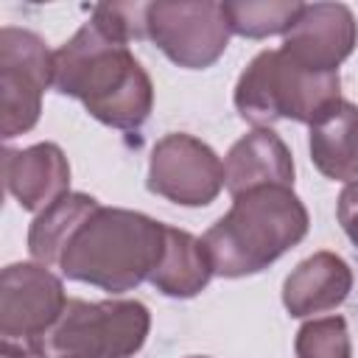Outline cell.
<instances>
[{"label":"cell","mask_w":358,"mask_h":358,"mask_svg":"<svg viewBox=\"0 0 358 358\" xmlns=\"http://www.w3.org/2000/svg\"><path fill=\"white\" fill-rule=\"evenodd\" d=\"M308 210L294 187L266 185L232 199L201 238L218 277H249L268 268L308 235Z\"/></svg>","instance_id":"7a4b0ae2"},{"label":"cell","mask_w":358,"mask_h":358,"mask_svg":"<svg viewBox=\"0 0 358 358\" xmlns=\"http://www.w3.org/2000/svg\"><path fill=\"white\" fill-rule=\"evenodd\" d=\"M213 274L215 271H213V263H210L204 243L185 229L168 227L162 260L154 268V274L148 277V282L165 296L190 299L207 288Z\"/></svg>","instance_id":"9a60e30c"},{"label":"cell","mask_w":358,"mask_h":358,"mask_svg":"<svg viewBox=\"0 0 358 358\" xmlns=\"http://www.w3.org/2000/svg\"><path fill=\"white\" fill-rule=\"evenodd\" d=\"M98 207L101 204L87 193H67L45 207L28 229V252L34 255V260H39L42 266H59L64 246Z\"/></svg>","instance_id":"2e32d148"},{"label":"cell","mask_w":358,"mask_h":358,"mask_svg":"<svg viewBox=\"0 0 358 358\" xmlns=\"http://www.w3.org/2000/svg\"><path fill=\"white\" fill-rule=\"evenodd\" d=\"M145 185L173 204L204 207L224 187V162L199 137L171 131L151 148Z\"/></svg>","instance_id":"ba28073f"},{"label":"cell","mask_w":358,"mask_h":358,"mask_svg":"<svg viewBox=\"0 0 358 358\" xmlns=\"http://www.w3.org/2000/svg\"><path fill=\"white\" fill-rule=\"evenodd\" d=\"M92 22L123 45L145 39V3H101L92 8Z\"/></svg>","instance_id":"d6986e66"},{"label":"cell","mask_w":358,"mask_h":358,"mask_svg":"<svg viewBox=\"0 0 358 358\" xmlns=\"http://www.w3.org/2000/svg\"><path fill=\"white\" fill-rule=\"evenodd\" d=\"M310 159L333 182L358 179V106L338 101L310 126Z\"/></svg>","instance_id":"5bb4252c"},{"label":"cell","mask_w":358,"mask_h":358,"mask_svg":"<svg viewBox=\"0 0 358 358\" xmlns=\"http://www.w3.org/2000/svg\"><path fill=\"white\" fill-rule=\"evenodd\" d=\"M338 101V73L305 70L282 48L260 50L235 84V109L257 129H268L274 120H296L313 126Z\"/></svg>","instance_id":"277c9868"},{"label":"cell","mask_w":358,"mask_h":358,"mask_svg":"<svg viewBox=\"0 0 358 358\" xmlns=\"http://www.w3.org/2000/svg\"><path fill=\"white\" fill-rule=\"evenodd\" d=\"M224 185L232 199L266 185L294 187V159L282 137L266 126L243 134L224 159Z\"/></svg>","instance_id":"7c38bea8"},{"label":"cell","mask_w":358,"mask_h":358,"mask_svg":"<svg viewBox=\"0 0 358 358\" xmlns=\"http://www.w3.org/2000/svg\"><path fill=\"white\" fill-rule=\"evenodd\" d=\"M53 87L78 98L95 120L123 131L140 129L154 106V84L143 64L95 22H84L53 50Z\"/></svg>","instance_id":"6da1fadb"},{"label":"cell","mask_w":358,"mask_h":358,"mask_svg":"<svg viewBox=\"0 0 358 358\" xmlns=\"http://www.w3.org/2000/svg\"><path fill=\"white\" fill-rule=\"evenodd\" d=\"M3 182L22 210L42 213L70 193V165L56 143H36L20 151L6 148Z\"/></svg>","instance_id":"8fae6325"},{"label":"cell","mask_w":358,"mask_h":358,"mask_svg":"<svg viewBox=\"0 0 358 358\" xmlns=\"http://www.w3.org/2000/svg\"><path fill=\"white\" fill-rule=\"evenodd\" d=\"M53 84V50L34 31L0 28V131H31L42 112V92Z\"/></svg>","instance_id":"8992f818"},{"label":"cell","mask_w":358,"mask_h":358,"mask_svg":"<svg viewBox=\"0 0 358 358\" xmlns=\"http://www.w3.org/2000/svg\"><path fill=\"white\" fill-rule=\"evenodd\" d=\"M151 327V313L137 299H67L62 316L36 336L34 358H129Z\"/></svg>","instance_id":"5b68a950"},{"label":"cell","mask_w":358,"mask_h":358,"mask_svg":"<svg viewBox=\"0 0 358 358\" xmlns=\"http://www.w3.org/2000/svg\"><path fill=\"white\" fill-rule=\"evenodd\" d=\"M62 280L39 263H11L0 277V336L25 347L64 310Z\"/></svg>","instance_id":"9c48e42d"},{"label":"cell","mask_w":358,"mask_h":358,"mask_svg":"<svg viewBox=\"0 0 358 358\" xmlns=\"http://www.w3.org/2000/svg\"><path fill=\"white\" fill-rule=\"evenodd\" d=\"M336 215H338L344 235L358 246V179L347 182V187L341 190L338 204H336Z\"/></svg>","instance_id":"ffe728a7"},{"label":"cell","mask_w":358,"mask_h":358,"mask_svg":"<svg viewBox=\"0 0 358 358\" xmlns=\"http://www.w3.org/2000/svg\"><path fill=\"white\" fill-rule=\"evenodd\" d=\"M294 350L296 358H352V344L344 316H324L305 322L296 333Z\"/></svg>","instance_id":"ac0fdd59"},{"label":"cell","mask_w":358,"mask_h":358,"mask_svg":"<svg viewBox=\"0 0 358 358\" xmlns=\"http://www.w3.org/2000/svg\"><path fill=\"white\" fill-rule=\"evenodd\" d=\"M358 42V22L344 3H313L282 36V50L313 73H338Z\"/></svg>","instance_id":"30bf717a"},{"label":"cell","mask_w":358,"mask_h":358,"mask_svg":"<svg viewBox=\"0 0 358 358\" xmlns=\"http://www.w3.org/2000/svg\"><path fill=\"white\" fill-rule=\"evenodd\" d=\"M190 358H207V355H190Z\"/></svg>","instance_id":"7402d4cb"},{"label":"cell","mask_w":358,"mask_h":358,"mask_svg":"<svg viewBox=\"0 0 358 358\" xmlns=\"http://www.w3.org/2000/svg\"><path fill=\"white\" fill-rule=\"evenodd\" d=\"M352 288V271L336 252H313L282 282V305L291 316H313L338 308Z\"/></svg>","instance_id":"4fadbf2b"},{"label":"cell","mask_w":358,"mask_h":358,"mask_svg":"<svg viewBox=\"0 0 358 358\" xmlns=\"http://www.w3.org/2000/svg\"><path fill=\"white\" fill-rule=\"evenodd\" d=\"M229 31L249 39H266L274 34H288L291 25L299 20L305 3L299 0H235L221 3Z\"/></svg>","instance_id":"e0dca14e"},{"label":"cell","mask_w":358,"mask_h":358,"mask_svg":"<svg viewBox=\"0 0 358 358\" xmlns=\"http://www.w3.org/2000/svg\"><path fill=\"white\" fill-rule=\"evenodd\" d=\"M229 34L221 3H145V39L179 67H210L227 50Z\"/></svg>","instance_id":"52a82bcc"},{"label":"cell","mask_w":358,"mask_h":358,"mask_svg":"<svg viewBox=\"0 0 358 358\" xmlns=\"http://www.w3.org/2000/svg\"><path fill=\"white\" fill-rule=\"evenodd\" d=\"M165 224L123 207H98L70 238L59 268L67 280L103 291H131L154 274L165 252Z\"/></svg>","instance_id":"3957f363"},{"label":"cell","mask_w":358,"mask_h":358,"mask_svg":"<svg viewBox=\"0 0 358 358\" xmlns=\"http://www.w3.org/2000/svg\"><path fill=\"white\" fill-rule=\"evenodd\" d=\"M0 355H3V358H34V352H31L25 344H14V341H3Z\"/></svg>","instance_id":"44dd1931"}]
</instances>
